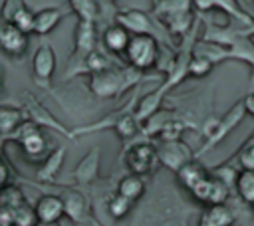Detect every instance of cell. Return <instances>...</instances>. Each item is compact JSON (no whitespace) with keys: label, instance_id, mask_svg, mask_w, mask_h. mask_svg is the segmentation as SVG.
Segmentation results:
<instances>
[{"label":"cell","instance_id":"d6986e66","mask_svg":"<svg viewBox=\"0 0 254 226\" xmlns=\"http://www.w3.org/2000/svg\"><path fill=\"white\" fill-rule=\"evenodd\" d=\"M97 161H99V151L87 153V155L79 161V165L75 167V170H73L71 176H73L75 180H79V182H89V180H93L95 174H97Z\"/></svg>","mask_w":254,"mask_h":226},{"label":"cell","instance_id":"4fadbf2b","mask_svg":"<svg viewBox=\"0 0 254 226\" xmlns=\"http://www.w3.org/2000/svg\"><path fill=\"white\" fill-rule=\"evenodd\" d=\"M65 12L64 8H58V6H48V8H42L34 14V34L38 36H48L52 30L58 28V24L64 20Z\"/></svg>","mask_w":254,"mask_h":226},{"label":"cell","instance_id":"8fae6325","mask_svg":"<svg viewBox=\"0 0 254 226\" xmlns=\"http://www.w3.org/2000/svg\"><path fill=\"white\" fill-rule=\"evenodd\" d=\"M115 22L121 24L131 36L133 34H153V24H151L149 16L143 10H137V8L117 12Z\"/></svg>","mask_w":254,"mask_h":226},{"label":"cell","instance_id":"ba28073f","mask_svg":"<svg viewBox=\"0 0 254 226\" xmlns=\"http://www.w3.org/2000/svg\"><path fill=\"white\" fill-rule=\"evenodd\" d=\"M0 50L10 57H22L28 50V34L10 22H0Z\"/></svg>","mask_w":254,"mask_h":226},{"label":"cell","instance_id":"d4e9b609","mask_svg":"<svg viewBox=\"0 0 254 226\" xmlns=\"http://www.w3.org/2000/svg\"><path fill=\"white\" fill-rule=\"evenodd\" d=\"M34 10H30L28 6H24L16 16H14V20L10 22V24H14L16 28H20L24 34H34Z\"/></svg>","mask_w":254,"mask_h":226},{"label":"cell","instance_id":"f546056e","mask_svg":"<svg viewBox=\"0 0 254 226\" xmlns=\"http://www.w3.org/2000/svg\"><path fill=\"white\" fill-rule=\"evenodd\" d=\"M8 180H10V167L0 159V190L8 186Z\"/></svg>","mask_w":254,"mask_h":226},{"label":"cell","instance_id":"836d02e7","mask_svg":"<svg viewBox=\"0 0 254 226\" xmlns=\"http://www.w3.org/2000/svg\"><path fill=\"white\" fill-rule=\"evenodd\" d=\"M252 4H254V0H252Z\"/></svg>","mask_w":254,"mask_h":226},{"label":"cell","instance_id":"d6a6232c","mask_svg":"<svg viewBox=\"0 0 254 226\" xmlns=\"http://www.w3.org/2000/svg\"><path fill=\"white\" fill-rule=\"evenodd\" d=\"M107 2H115V0H107Z\"/></svg>","mask_w":254,"mask_h":226},{"label":"cell","instance_id":"83f0119b","mask_svg":"<svg viewBox=\"0 0 254 226\" xmlns=\"http://www.w3.org/2000/svg\"><path fill=\"white\" fill-rule=\"evenodd\" d=\"M24 6H28L24 0H2V4H0V20H2V22H12L14 16H16Z\"/></svg>","mask_w":254,"mask_h":226},{"label":"cell","instance_id":"1f68e13d","mask_svg":"<svg viewBox=\"0 0 254 226\" xmlns=\"http://www.w3.org/2000/svg\"><path fill=\"white\" fill-rule=\"evenodd\" d=\"M36 226H60V222H40V220H38Z\"/></svg>","mask_w":254,"mask_h":226},{"label":"cell","instance_id":"3957f363","mask_svg":"<svg viewBox=\"0 0 254 226\" xmlns=\"http://www.w3.org/2000/svg\"><path fill=\"white\" fill-rule=\"evenodd\" d=\"M8 139L18 141L22 145L24 155L28 159H32V161L42 159L48 153V139H46V135L40 131V125H36L30 119H26Z\"/></svg>","mask_w":254,"mask_h":226},{"label":"cell","instance_id":"484cf974","mask_svg":"<svg viewBox=\"0 0 254 226\" xmlns=\"http://www.w3.org/2000/svg\"><path fill=\"white\" fill-rule=\"evenodd\" d=\"M113 127H115V131L119 133L121 139H131V137L137 133V117H135V113H133V115H123V117H119Z\"/></svg>","mask_w":254,"mask_h":226},{"label":"cell","instance_id":"4dcf8cb0","mask_svg":"<svg viewBox=\"0 0 254 226\" xmlns=\"http://www.w3.org/2000/svg\"><path fill=\"white\" fill-rule=\"evenodd\" d=\"M242 105H244V111H246V115L254 117V93H248V95L242 99Z\"/></svg>","mask_w":254,"mask_h":226},{"label":"cell","instance_id":"5b68a950","mask_svg":"<svg viewBox=\"0 0 254 226\" xmlns=\"http://www.w3.org/2000/svg\"><path fill=\"white\" fill-rule=\"evenodd\" d=\"M56 52L50 44H40L32 56V79L36 85L48 89L56 73Z\"/></svg>","mask_w":254,"mask_h":226},{"label":"cell","instance_id":"277c9868","mask_svg":"<svg viewBox=\"0 0 254 226\" xmlns=\"http://www.w3.org/2000/svg\"><path fill=\"white\" fill-rule=\"evenodd\" d=\"M125 165L135 174H151L155 167H159L157 147L151 143H135L125 151Z\"/></svg>","mask_w":254,"mask_h":226},{"label":"cell","instance_id":"4316f807","mask_svg":"<svg viewBox=\"0 0 254 226\" xmlns=\"http://www.w3.org/2000/svg\"><path fill=\"white\" fill-rule=\"evenodd\" d=\"M238 165L240 170H254V139L246 141L238 151Z\"/></svg>","mask_w":254,"mask_h":226},{"label":"cell","instance_id":"30bf717a","mask_svg":"<svg viewBox=\"0 0 254 226\" xmlns=\"http://www.w3.org/2000/svg\"><path fill=\"white\" fill-rule=\"evenodd\" d=\"M157 153H159V163L165 165V167H169L171 170H179L183 165H187L189 161H192V153L179 139L165 141L163 147H157Z\"/></svg>","mask_w":254,"mask_h":226},{"label":"cell","instance_id":"ffe728a7","mask_svg":"<svg viewBox=\"0 0 254 226\" xmlns=\"http://www.w3.org/2000/svg\"><path fill=\"white\" fill-rule=\"evenodd\" d=\"M234 186L240 198L254 206V170H240L234 176Z\"/></svg>","mask_w":254,"mask_h":226},{"label":"cell","instance_id":"7a4b0ae2","mask_svg":"<svg viewBox=\"0 0 254 226\" xmlns=\"http://www.w3.org/2000/svg\"><path fill=\"white\" fill-rule=\"evenodd\" d=\"M131 71V69H129ZM125 69H117L115 65L103 69V71H95L89 73V89L95 97L99 99H107V97H115L121 91H125L129 87L127 83V73Z\"/></svg>","mask_w":254,"mask_h":226},{"label":"cell","instance_id":"7c38bea8","mask_svg":"<svg viewBox=\"0 0 254 226\" xmlns=\"http://www.w3.org/2000/svg\"><path fill=\"white\" fill-rule=\"evenodd\" d=\"M36 216L40 222H60L62 216H65L64 198L58 194H42L34 206Z\"/></svg>","mask_w":254,"mask_h":226},{"label":"cell","instance_id":"6da1fadb","mask_svg":"<svg viewBox=\"0 0 254 226\" xmlns=\"http://www.w3.org/2000/svg\"><path fill=\"white\" fill-rule=\"evenodd\" d=\"M125 61L137 69V71H147L153 69L159 61V42L153 34H133L127 50L123 54Z\"/></svg>","mask_w":254,"mask_h":226},{"label":"cell","instance_id":"9c48e42d","mask_svg":"<svg viewBox=\"0 0 254 226\" xmlns=\"http://www.w3.org/2000/svg\"><path fill=\"white\" fill-rule=\"evenodd\" d=\"M22 111H24V115H26L30 121H34L36 125H40V127L46 125V127L58 129V131L65 133L67 137H71V133H67V131L50 115V111H48L40 101H36V97H34L32 93H28V91L22 93Z\"/></svg>","mask_w":254,"mask_h":226},{"label":"cell","instance_id":"f1b7e54d","mask_svg":"<svg viewBox=\"0 0 254 226\" xmlns=\"http://www.w3.org/2000/svg\"><path fill=\"white\" fill-rule=\"evenodd\" d=\"M0 226H14V208L0 204Z\"/></svg>","mask_w":254,"mask_h":226},{"label":"cell","instance_id":"7402d4cb","mask_svg":"<svg viewBox=\"0 0 254 226\" xmlns=\"http://www.w3.org/2000/svg\"><path fill=\"white\" fill-rule=\"evenodd\" d=\"M212 65H214V61H212L208 56H204V54H194V56L189 59V63H187V73L192 75V77H204V75L210 73Z\"/></svg>","mask_w":254,"mask_h":226},{"label":"cell","instance_id":"603a6c76","mask_svg":"<svg viewBox=\"0 0 254 226\" xmlns=\"http://www.w3.org/2000/svg\"><path fill=\"white\" fill-rule=\"evenodd\" d=\"M131 200H127L125 196H121V194H113L109 200H107V212H109V216L111 218H115V220H121V218H125L127 214H129V210H131Z\"/></svg>","mask_w":254,"mask_h":226},{"label":"cell","instance_id":"52a82bcc","mask_svg":"<svg viewBox=\"0 0 254 226\" xmlns=\"http://www.w3.org/2000/svg\"><path fill=\"white\" fill-rule=\"evenodd\" d=\"M97 44V32H95V22L93 20H81L75 26V36H73V56L69 63H79L89 52L95 50Z\"/></svg>","mask_w":254,"mask_h":226},{"label":"cell","instance_id":"2e32d148","mask_svg":"<svg viewBox=\"0 0 254 226\" xmlns=\"http://www.w3.org/2000/svg\"><path fill=\"white\" fill-rule=\"evenodd\" d=\"M234 224V212L224 204H208L204 206L198 226H232Z\"/></svg>","mask_w":254,"mask_h":226},{"label":"cell","instance_id":"9a60e30c","mask_svg":"<svg viewBox=\"0 0 254 226\" xmlns=\"http://www.w3.org/2000/svg\"><path fill=\"white\" fill-rule=\"evenodd\" d=\"M65 159V147H56L54 151H50L44 159V163L40 165V169L36 170V178L40 182H54L56 174L60 172L62 165Z\"/></svg>","mask_w":254,"mask_h":226},{"label":"cell","instance_id":"5bb4252c","mask_svg":"<svg viewBox=\"0 0 254 226\" xmlns=\"http://www.w3.org/2000/svg\"><path fill=\"white\" fill-rule=\"evenodd\" d=\"M101 40H103V46H105L107 52H111L115 56H123L125 50H127V44L131 40V34L121 24L115 22V24H111V26L105 28Z\"/></svg>","mask_w":254,"mask_h":226},{"label":"cell","instance_id":"cb8c5ba5","mask_svg":"<svg viewBox=\"0 0 254 226\" xmlns=\"http://www.w3.org/2000/svg\"><path fill=\"white\" fill-rule=\"evenodd\" d=\"M36 224H38L36 210L26 200L14 206V226H36Z\"/></svg>","mask_w":254,"mask_h":226},{"label":"cell","instance_id":"e0dca14e","mask_svg":"<svg viewBox=\"0 0 254 226\" xmlns=\"http://www.w3.org/2000/svg\"><path fill=\"white\" fill-rule=\"evenodd\" d=\"M24 121H26V115H24V111L20 107L0 105V135L10 137Z\"/></svg>","mask_w":254,"mask_h":226},{"label":"cell","instance_id":"8992f818","mask_svg":"<svg viewBox=\"0 0 254 226\" xmlns=\"http://www.w3.org/2000/svg\"><path fill=\"white\" fill-rule=\"evenodd\" d=\"M244 115H246V111H244V105H242V101H240V103H236L220 121H214L212 127L204 131V133H206V143H204V147H202L200 153H204V151L212 149L216 143H220V141L242 121Z\"/></svg>","mask_w":254,"mask_h":226},{"label":"cell","instance_id":"44dd1931","mask_svg":"<svg viewBox=\"0 0 254 226\" xmlns=\"http://www.w3.org/2000/svg\"><path fill=\"white\" fill-rule=\"evenodd\" d=\"M64 198V208H65V216H69L71 220H79L85 214V198L75 192V190H67Z\"/></svg>","mask_w":254,"mask_h":226},{"label":"cell","instance_id":"e575fe53","mask_svg":"<svg viewBox=\"0 0 254 226\" xmlns=\"http://www.w3.org/2000/svg\"><path fill=\"white\" fill-rule=\"evenodd\" d=\"M252 139H254V137H252Z\"/></svg>","mask_w":254,"mask_h":226},{"label":"cell","instance_id":"ac0fdd59","mask_svg":"<svg viewBox=\"0 0 254 226\" xmlns=\"http://www.w3.org/2000/svg\"><path fill=\"white\" fill-rule=\"evenodd\" d=\"M117 194L125 196L127 200L135 202L139 200L143 194H145V180L141 174H135V172H129L125 174L119 182H117Z\"/></svg>","mask_w":254,"mask_h":226}]
</instances>
